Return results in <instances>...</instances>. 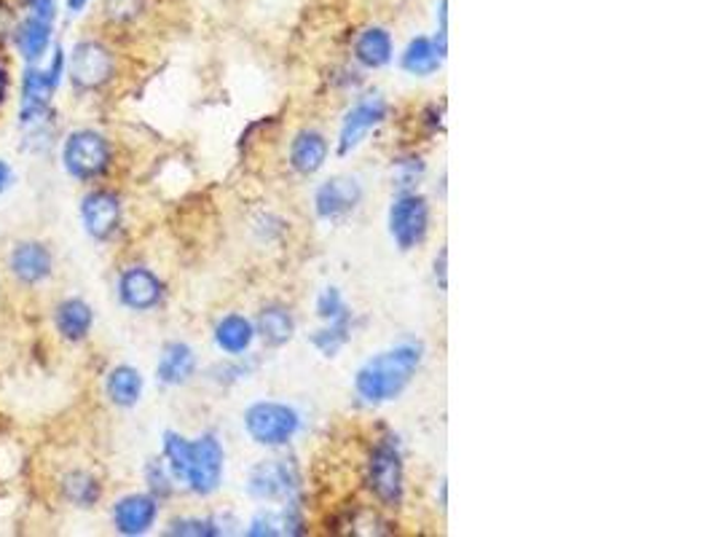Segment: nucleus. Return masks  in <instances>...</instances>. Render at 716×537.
<instances>
[{"instance_id": "f257e3e1", "label": "nucleus", "mask_w": 716, "mask_h": 537, "mask_svg": "<svg viewBox=\"0 0 716 537\" xmlns=\"http://www.w3.org/2000/svg\"><path fill=\"white\" fill-rule=\"evenodd\" d=\"M424 344L422 342H400L384 353L373 355L355 373V392L368 406H381L400 398L414 382L422 368Z\"/></svg>"}, {"instance_id": "f03ea898", "label": "nucleus", "mask_w": 716, "mask_h": 537, "mask_svg": "<svg viewBox=\"0 0 716 537\" xmlns=\"http://www.w3.org/2000/svg\"><path fill=\"white\" fill-rule=\"evenodd\" d=\"M113 165V148L102 132L97 130H72L63 143V167L72 180L94 183L105 178Z\"/></svg>"}, {"instance_id": "7ed1b4c3", "label": "nucleus", "mask_w": 716, "mask_h": 537, "mask_svg": "<svg viewBox=\"0 0 716 537\" xmlns=\"http://www.w3.org/2000/svg\"><path fill=\"white\" fill-rule=\"evenodd\" d=\"M245 433L253 444L266 449H282L301 433L303 419L293 406L279 401H258L247 406L245 412Z\"/></svg>"}, {"instance_id": "20e7f679", "label": "nucleus", "mask_w": 716, "mask_h": 537, "mask_svg": "<svg viewBox=\"0 0 716 537\" xmlns=\"http://www.w3.org/2000/svg\"><path fill=\"white\" fill-rule=\"evenodd\" d=\"M368 489L384 508H398L405 497V465L398 438H381L368 457Z\"/></svg>"}, {"instance_id": "39448f33", "label": "nucleus", "mask_w": 716, "mask_h": 537, "mask_svg": "<svg viewBox=\"0 0 716 537\" xmlns=\"http://www.w3.org/2000/svg\"><path fill=\"white\" fill-rule=\"evenodd\" d=\"M116 76V57L102 41L87 38L72 46L68 59V78L78 92H97Z\"/></svg>"}, {"instance_id": "423d86ee", "label": "nucleus", "mask_w": 716, "mask_h": 537, "mask_svg": "<svg viewBox=\"0 0 716 537\" xmlns=\"http://www.w3.org/2000/svg\"><path fill=\"white\" fill-rule=\"evenodd\" d=\"M223 470H226V451L223 444L212 433H204L197 440H191V451H188V465L183 484L199 497H210L221 489Z\"/></svg>"}, {"instance_id": "0eeeda50", "label": "nucleus", "mask_w": 716, "mask_h": 537, "mask_svg": "<svg viewBox=\"0 0 716 537\" xmlns=\"http://www.w3.org/2000/svg\"><path fill=\"white\" fill-rule=\"evenodd\" d=\"M390 237L403 253L414 250L429 234V202L416 191H400L387 213Z\"/></svg>"}, {"instance_id": "6e6552de", "label": "nucleus", "mask_w": 716, "mask_h": 537, "mask_svg": "<svg viewBox=\"0 0 716 537\" xmlns=\"http://www.w3.org/2000/svg\"><path fill=\"white\" fill-rule=\"evenodd\" d=\"M299 489V470L288 460H264L247 476V494L260 503H288L295 500Z\"/></svg>"}, {"instance_id": "1a4fd4ad", "label": "nucleus", "mask_w": 716, "mask_h": 537, "mask_svg": "<svg viewBox=\"0 0 716 537\" xmlns=\"http://www.w3.org/2000/svg\"><path fill=\"white\" fill-rule=\"evenodd\" d=\"M387 116H390V102L381 94H368V98L357 100L338 130V156H349L351 150L360 148L370 132L387 122Z\"/></svg>"}, {"instance_id": "9d476101", "label": "nucleus", "mask_w": 716, "mask_h": 537, "mask_svg": "<svg viewBox=\"0 0 716 537\" xmlns=\"http://www.w3.org/2000/svg\"><path fill=\"white\" fill-rule=\"evenodd\" d=\"M78 213H81L83 232L97 243H108V239L116 237L121 221H124V204L113 191L94 189L81 199Z\"/></svg>"}, {"instance_id": "9b49d317", "label": "nucleus", "mask_w": 716, "mask_h": 537, "mask_svg": "<svg viewBox=\"0 0 716 537\" xmlns=\"http://www.w3.org/2000/svg\"><path fill=\"white\" fill-rule=\"evenodd\" d=\"M362 202V186L357 178H347V175H336L327 178L325 183L317 186L314 191V213L323 221H342L347 215L355 213Z\"/></svg>"}, {"instance_id": "f8f14e48", "label": "nucleus", "mask_w": 716, "mask_h": 537, "mask_svg": "<svg viewBox=\"0 0 716 537\" xmlns=\"http://www.w3.org/2000/svg\"><path fill=\"white\" fill-rule=\"evenodd\" d=\"M164 282L148 267H126L119 275V301L132 312H150L161 306Z\"/></svg>"}, {"instance_id": "ddd939ff", "label": "nucleus", "mask_w": 716, "mask_h": 537, "mask_svg": "<svg viewBox=\"0 0 716 537\" xmlns=\"http://www.w3.org/2000/svg\"><path fill=\"white\" fill-rule=\"evenodd\" d=\"M113 527H116L119 535L137 537L154 529V524L159 522V500L154 494L135 492L126 494V497L116 500L113 505Z\"/></svg>"}, {"instance_id": "4468645a", "label": "nucleus", "mask_w": 716, "mask_h": 537, "mask_svg": "<svg viewBox=\"0 0 716 537\" xmlns=\"http://www.w3.org/2000/svg\"><path fill=\"white\" fill-rule=\"evenodd\" d=\"M54 258L52 250L44 243H35V239H24V243H16L9 253V271L20 286H41V282L52 277Z\"/></svg>"}, {"instance_id": "2eb2a0df", "label": "nucleus", "mask_w": 716, "mask_h": 537, "mask_svg": "<svg viewBox=\"0 0 716 537\" xmlns=\"http://www.w3.org/2000/svg\"><path fill=\"white\" fill-rule=\"evenodd\" d=\"M197 368L199 360L193 347H188L186 342H169L161 349L159 363H156V379L167 388H180V384H188L197 377Z\"/></svg>"}, {"instance_id": "dca6fc26", "label": "nucleus", "mask_w": 716, "mask_h": 537, "mask_svg": "<svg viewBox=\"0 0 716 537\" xmlns=\"http://www.w3.org/2000/svg\"><path fill=\"white\" fill-rule=\"evenodd\" d=\"M52 35H54V22L41 20V16L27 14L22 22H16L14 41L16 52L27 65H38L41 59L46 57V52L52 49Z\"/></svg>"}, {"instance_id": "f3484780", "label": "nucleus", "mask_w": 716, "mask_h": 537, "mask_svg": "<svg viewBox=\"0 0 716 537\" xmlns=\"http://www.w3.org/2000/svg\"><path fill=\"white\" fill-rule=\"evenodd\" d=\"M92 325H94L92 304H87V301L78 299V295L63 299L57 304V310H54V328H57V334L63 336L65 342L70 344L83 342L89 334H92Z\"/></svg>"}, {"instance_id": "a211bd4d", "label": "nucleus", "mask_w": 716, "mask_h": 537, "mask_svg": "<svg viewBox=\"0 0 716 537\" xmlns=\"http://www.w3.org/2000/svg\"><path fill=\"white\" fill-rule=\"evenodd\" d=\"M212 339H215V347L223 355H228V358H245L255 342V323L245 315H239V312L223 315L215 323Z\"/></svg>"}, {"instance_id": "6ab92c4d", "label": "nucleus", "mask_w": 716, "mask_h": 537, "mask_svg": "<svg viewBox=\"0 0 716 537\" xmlns=\"http://www.w3.org/2000/svg\"><path fill=\"white\" fill-rule=\"evenodd\" d=\"M327 154H331V146H327V137L317 130H301L299 135L290 143V167L295 172L309 178V175H317L325 167Z\"/></svg>"}, {"instance_id": "aec40b11", "label": "nucleus", "mask_w": 716, "mask_h": 537, "mask_svg": "<svg viewBox=\"0 0 716 537\" xmlns=\"http://www.w3.org/2000/svg\"><path fill=\"white\" fill-rule=\"evenodd\" d=\"M394 41L384 27H366L355 41V59L368 70H381L392 63Z\"/></svg>"}, {"instance_id": "412c9836", "label": "nucleus", "mask_w": 716, "mask_h": 537, "mask_svg": "<svg viewBox=\"0 0 716 537\" xmlns=\"http://www.w3.org/2000/svg\"><path fill=\"white\" fill-rule=\"evenodd\" d=\"M143 390H145V379L135 366L121 363L108 371L105 395L113 406H119V409L137 406L139 398H143Z\"/></svg>"}, {"instance_id": "4be33fe9", "label": "nucleus", "mask_w": 716, "mask_h": 537, "mask_svg": "<svg viewBox=\"0 0 716 537\" xmlns=\"http://www.w3.org/2000/svg\"><path fill=\"white\" fill-rule=\"evenodd\" d=\"M255 336H260L266 347H284L295 336L293 312L282 304L264 306L255 320Z\"/></svg>"}, {"instance_id": "5701e85b", "label": "nucleus", "mask_w": 716, "mask_h": 537, "mask_svg": "<svg viewBox=\"0 0 716 537\" xmlns=\"http://www.w3.org/2000/svg\"><path fill=\"white\" fill-rule=\"evenodd\" d=\"M59 492H63L65 503L76 505V508H94L102 497V484L89 470H68L59 479Z\"/></svg>"}, {"instance_id": "b1692460", "label": "nucleus", "mask_w": 716, "mask_h": 537, "mask_svg": "<svg viewBox=\"0 0 716 537\" xmlns=\"http://www.w3.org/2000/svg\"><path fill=\"white\" fill-rule=\"evenodd\" d=\"M443 57L440 52L435 49V41L424 38V35H418V38L411 41L409 46H405L403 57H400V68L405 70L409 76H416V78H427L433 74H438Z\"/></svg>"}, {"instance_id": "393cba45", "label": "nucleus", "mask_w": 716, "mask_h": 537, "mask_svg": "<svg viewBox=\"0 0 716 537\" xmlns=\"http://www.w3.org/2000/svg\"><path fill=\"white\" fill-rule=\"evenodd\" d=\"M349 339H351V315L333 320V323H325L323 328L314 331V334L309 336L312 347L317 349L323 358H336V355L347 347Z\"/></svg>"}, {"instance_id": "a878e982", "label": "nucleus", "mask_w": 716, "mask_h": 537, "mask_svg": "<svg viewBox=\"0 0 716 537\" xmlns=\"http://www.w3.org/2000/svg\"><path fill=\"white\" fill-rule=\"evenodd\" d=\"M188 451H191V440L180 433H164V462H167L169 473L175 476V481H183L186 465H188Z\"/></svg>"}, {"instance_id": "bb28decb", "label": "nucleus", "mask_w": 716, "mask_h": 537, "mask_svg": "<svg viewBox=\"0 0 716 537\" xmlns=\"http://www.w3.org/2000/svg\"><path fill=\"white\" fill-rule=\"evenodd\" d=\"M145 484H148V492L154 494L159 503H161V500L172 497L175 476L169 473L167 462H164V460H148V465H145Z\"/></svg>"}, {"instance_id": "cd10ccee", "label": "nucleus", "mask_w": 716, "mask_h": 537, "mask_svg": "<svg viewBox=\"0 0 716 537\" xmlns=\"http://www.w3.org/2000/svg\"><path fill=\"white\" fill-rule=\"evenodd\" d=\"M167 535H183V537H215L223 535L221 522L217 518H199V516H186V518H175L169 524Z\"/></svg>"}, {"instance_id": "c85d7f7f", "label": "nucleus", "mask_w": 716, "mask_h": 537, "mask_svg": "<svg viewBox=\"0 0 716 537\" xmlns=\"http://www.w3.org/2000/svg\"><path fill=\"white\" fill-rule=\"evenodd\" d=\"M317 317L323 320V323H333V320H342V317H349L351 310L347 306V301H344V295L338 288H325V291H320L317 295Z\"/></svg>"}, {"instance_id": "c756f323", "label": "nucleus", "mask_w": 716, "mask_h": 537, "mask_svg": "<svg viewBox=\"0 0 716 537\" xmlns=\"http://www.w3.org/2000/svg\"><path fill=\"white\" fill-rule=\"evenodd\" d=\"M394 170H398V178H394L398 189L414 191V186L422 180V175L427 167H424V161L418 159V156H403V159L394 161Z\"/></svg>"}, {"instance_id": "7c9ffc66", "label": "nucleus", "mask_w": 716, "mask_h": 537, "mask_svg": "<svg viewBox=\"0 0 716 537\" xmlns=\"http://www.w3.org/2000/svg\"><path fill=\"white\" fill-rule=\"evenodd\" d=\"M247 535H253V537L288 535V524H284V511L258 513V516H255L250 522V529H247Z\"/></svg>"}, {"instance_id": "2f4dec72", "label": "nucleus", "mask_w": 716, "mask_h": 537, "mask_svg": "<svg viewBox=\"0 0 716 537\" xmlns=\"http://www.w3.org/2000/svg\"><path fill=\"white\" fill-rule=\"evenodd\" d=\"M14 27H16L14 11H11V5L5 3V0H0V46H3L5 41H11Z\"/></svg>"}, {"instance_id": "473e14b6", "label": "nucleus", "mask_w": 716, "mask_h": 537, "mask_svg": "<svg viewBox=\"0 0 716 537\" xmlns=\"http://www.w3.org/2000/svg\"><path fill=\"white\" fill-rule=\"evenodd\" d=\"M446 261H448V250L446 247H440V253H438V258H435V280H438V286H440V291H446Z\"/></svg>"}, {"instance_id": "72a5a7b5", "label": "nucleus", "mask_w": 716, "mask_h": 537, "mask_svg": "<svg viewBox=\"0 0 716 537\" xmlns=\"http://www.w3.org/2000/svg\"><path fill=\"white\" fill-rule=\"evenodd\" d=\"M11 183H14V170H11L9 161L0 159V194H5L11 189Z\"/></svg>"}, {"instance_id": "f704fd0d", "label": "nucleus", "mask_w": 716, "mask_h": 537, "mask_svg": "<svg viewBox=\"0 0 716 537\" xmlns=\"http://www.w3.org/2000/svg\"><path fill=\"white\" fill-rule=\"evenodd\" d=\"M87 5H89V0H65V9H68V14H72V16L81 14Z\"/></svg>"}, {"instance_id": "c9c22d12", "label": "nucleus", "mask_w": 716, "mask_h": 537, "mask_svg": "<svg viewBox=\"0 0 716 537\" xmlns=\"http://www.w3.org/2000/svg\"><path fill=\"white\" fill-rule=\"evenodd\" d=\"M5 87H9V78H5L3 65H0V102L5 100Z\"/></svg>"}]
</instances>
